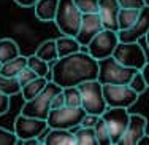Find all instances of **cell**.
<instances>
[{
    "instance_id": "277c9868",
    "label": "cell",
    "mask_w": 149,
    "mask_h": 145,
    "mask_svg": "<svg viewBox=\"0 0 149 145\" xmlns=\"http://www.w3.org/2000/svg\"><path fill=\"white\" fill-rule=\"evenodd\" d=\"M81 18H83V13L73 0H59L54 23L63 35L76 37L78 30H79Z\"/></svg>"
},
{
    "instance_id": "f1b7e54d",
    "label": "cell",
    "mask_w": 149,
    "mask_h": 145,
    "mask_svg": "<svg viewBox=\"0 0 149 145\" xmlns=\"http://www.w3.org/2000/svg\"><path fill=\"white\" fill-rule=\"evenodd\" d=\"M130 86H132V89L133 91H136L138 94H143L144 91L148 89V84H146V80H144V75H143V72L141 70H138L136 73L133 75V78L130 80Z\"/></svg>"
},
{
    "instance_id": "3957f363",
    "label": "cell",
    "mask_w": 149,
    "mask_h": 145,
    "mask_svg": "<svg viewBox=\"0 0 149 145\" xmlns=\"http://www.w3.org/2000/svg\"><path fill=\"white\" fill-rule=\"evenodd\" d=\"M62 91V88L59 84H56L52 80H49L46 83V86L35 97H32L30 101H26L21 108V113L27 116H35V118L40 120H46L49 115V110H51V101L52 97L57 93Z\"/></svg>"
},
{
    "instance_id": "d6986e66",
    "label": "cell",
    "mask_w": 149,
    "mask_h": 145,
    "mask_svg": "<svg viewBox=\"0 0 149 145\" xmlns=\"http://www.w3.org/2000/svg\"><path fill=\"white\" fill-rule=\"evenodd\" d=\"M19 54H21L19 46L15 40H11V38H2L0 40V62L2 64L17 58Z\"/></svg>"
},
{
    "instance_id": "5b68a950",
    "label": "cell",
    "mask_w": 149,
    "mask_h": 145,
    "mask_svg": "<svg viewBox=\"0 0 149 145\" xmlns=\"http://www.w3.org/2000/svg\"><path fill=\"white\" fill-rule=\"evenodd\" d=\"M78 88L81 91V107L86 110V113L100 116L108 108L103 96V84L98 80H87L78 84Z\"/></svg>"
},
{
    "instance_id": "4fadbf2b",
    "label": "cell",
    "mask_w": 149,
    "mask_h": 145,
    "mask_svg": "<svg viewBox=\"0 0 149 145\" xmlns=\"http://www.w3.org/2000/svg\"><path fill=\"white\" fill-rule=\"evenodd\" d=\"M146 128H148V118L140 113H132L127 125L125 132L122 134L119 144L122 145H138L140 139L146 134Z\"/></svg>"
},
{
    "instance_id": "8992f818",
    "label": "cell",
    "mask_w": 149,
    "mask_h": 145,
    "mask_svg": "<svg viewBox=\"0 0 149 145\" xmlns=\"http://www.w3.org/2000/svg\"><path fill=\"white\" fill-rule=\"evenodd\" d=\"M86 110L83 107H68L63 105L59 108H51L46 118L49 128H60V129H74L81 125Z\"/></svg>"
},
{
    "instance_id": "8fae6325",
    "label": "cell",
    "mask_w": 149,
    "mask_h": 145,
    "mask_svg": "<svg viewBox=\"0 0 149 145\" xmlns=\"http://www.w3.org/2000/svg\"><path fill=\"white\" fill-rule=\"evenodd\" d=\"M49 129L48 121L40 120L35 116H27L19 113L17 118L15 120V132L19 140H26L30 137H41Z\"/></svg>"
},
{
    "instance_id": "484cf974",
    "label": "cell",
    "mask_w": 149,
    "mask_h": 145,
    "mask_svg": "<svg viewBox=\"0 0 149 145\" xmlns=\"http://www.w3.org/2000/svg\"><path fill=\"white\" fill-rule=\"evenodd\" d=\"M21 86L17 77H5L0 75V93L6 94V96H16V94H21Z\"/></svg>"
},
{
    "instance_id": "2e32d148",
    "label": "cell",
    "mask_w": 149,
    "mask_h": 145,
    "mask_svg": "<svg viewBox=\"0 0 149 145\" xmlns=\"http://www.w3.org/2000/svg\"><path fill=\"white\" fill-rule=\"evenodd\" d=\"M43 144L45 145H74L76 139H74L73 129H60V128H49L45 132Z\"/></svg>"
},
{
    "instance_id": "f35d334b",
    "label": "cell",
    "mask_w": 149,
    "mask_h": 145,
    "mask_svg": "<svg viewBox=\"0 0 149 145\" xmlns=\"http://www.w3.org/2000/svg\"><path fill=\"white\" fill-rule=\"evenodd\" d=\"M138 145H149V134H144V136L140 139Z\"/></svg>"
},
{
    "instance_id": "ba28073f",
    "label": "cell",
    "mask_w": 149,
    "mask_h": 145,
    "mask_svg": "<svg viewBox=\"0 0 149 145\" xmlns=\"http://www.w3.org/2000/svg\"><path fill=\"white\" fill-rule=\"evenodd\" d=\"M118 43H119L118 32L109 30V29H102L100 32L89 42V45H87V53H89L92 58L97 59V61H100V59H105V58H108V56H113Z\"/></svg>"
},
{
    "instance_id": "d590c367",
    "label": "cell",
    "mask_w": 149,
    "mask_h": 145,
    "mask_svg": "<svg viewBox=\"0 0 149 145\" xmlns=\"http://www.w3.org/2000/svg\"><path fill=\"white\" fill-rule=\"evenodd\" d=\"M65 105V97H63V91L57 93L51 101V108H59V107H63Z\"/></svg>"
},
{
    "instance_id": "74e56055",
    "label": "cell",
    "mask_w": 149,
    "mask_h": 145,
    "mask_svg": "<svg viewBox=\"0 0 149 145\" xmlns=\"http://www.w3.org/2000/svg\"><path fill=\"white\" fill-rule=\"evenodd\" d=\"M141 72H143V75H144V80H146V84H148V88H149V61L146 62V65L141 69Z\"/></svg>"
},
{
    "instance_id": "e0dca14e",
    "label": "cell",
    "mask_w": 149,
    "mask_h": 145,
    "mask_svg": "<svg viewBox=\"0 0 149 145\" xmlns=\"http://www.w3.org/2000/svg\"><path fill=\"white\" fill-rule=\"evenodd\" d=\"M57 5L59 0H38L33 6L37 19L43 21V23L54 21L56 13H57Z\"/></svg>"
},
{
    "instance_id": "836d02e7",
    "label": "cell",
    "mask_w": 149,
    "mask_h": 145,
    "mask_svg": "<svg viewBox=\"0 0 149 145\" xmlns=\"http://www.w3.org/2000/svg\"><path fill=\"white\" fill-rule=\"evenodd\" d=\"M98 118L100 116L98 115H94V113H86L83 118V121H81V126H87V128H94L95 125H97Z\"/></svg>"
},
{
    "instance_id": "9c48e42d",
    "label": "cell",
    "mask_w": 149,
    "mask_h": 145,
    "mask_svg": "<svg viewBox=\"0 0 149 145\" xmlns=\"http://www.w3.org/2000/svg\"><path fill=\"white\" fill-rule=\"evenodd\" d=\"M103 96L108 107L130 108L140 94L133 91L130 84H103Z\"/></svg>"
},
{
    "instance_id": "83f0119b",
    "label": "cell",
    "mask_w": 149,
    "mask_h": 145,
    "mask_svg": "<svg viewBox=\"0 0 149 145\" xmlns=\"http://www.w3.org/2000/svg\"><path fill=\"white\" fill-rule=\"evenodd\" d=\"M63 97L65 105L68 107H81V91L78 86H67L63 88Z\"/></svg>"
},
{
    "instance_id": "7a4b0ae2",
    "label": "cell",
    "mask_w": 149,
    "mask_h": 145,
    "mask_svg": "<svg viewBox=\"0 0 149 145\" xmlns=\"http://www.w3.org/2000/svg\"><path fill=\"white\" fill-rule=\"evenodd\" d=\"M138 70L120 64L114 56L98 61V81L102 84H129Z\"/></svg>"
},
{
    "instance_id": "d6a6232c",
    "label": "cell",
    "mask_w": 149,
    "mask_h": 145,
    "mask_svg": "<svg viewBox=\"0 0 149 145\" xmlns=\"http://www.w3.org/2000/svg\"><path fill=\"white\" fill-rule=\"evenodd\" d=\"M120 8H138L141 10L144 5H148L146 0H118Z\"/></svg>"
},
{
    "instance_id": "60d3db41",
    "label": "cell",
    "mask_w": 149,
    "mask_h": 145,
    "mask_svg": "<svg viewBox=\"0 0 149 145\" xmlns=\"http://www.w3.org/2000/svg\"><path fill=\"white\" fill-rule=\"evenodd\" d=\"M0 69H2V62H0Z\"/></svg>"
},
{
    "instance_id": "44dd1931",
    "label": "cell",
    "mask_w": 149,
    "mask_h": 145,
    "mask_svg": "<svg viewBox=\"0 0 149 145\" xmlns=\"http://www.w3.org/2000/svg\"><path fill=\"white\" fill-rule=\"evenodd\" d=\"M48 81L49 80L46 78V77H37L35 80H32L27 84H24L22 89H21V96H22V99L24 101H30L32 97H35L46 86Z\"/></svg>"
},
{
    "instance_id": "6da1fadb",
    "label": "cell",
    "mask_w": 149,
    "mask_h": 145,
    "mask_svg": "<svg viewBox=\"0 0 149 145\" xmlns=\"http://www.w3.org/2000/svg\"><path fill=\"white\" fill-rule=\"evenodd\" d=\"M98 78V61L87 53V46L63 58H57L51 65V80L60 88L78 86L87 80Z\"/></svg>"
},
{
    "instance_id": "5bb4252c",
    "label": "cell",
    "mask_w": 149,
    "mask_h": 145,
    "mask_svg": "<svg viewBox=\"0 0 149 145\" xmlns=\"http://www.w3.org/2000/svg\"><path fill=\"white\" fill-rule=\"evenodd\" d=\"M148 30H149V5H144L133 26L125 30H119L118 37L119 42H127V43L129 42H138L141 37L146 35Z\"/></svg>"
},
{
    "instance_id": "9a60e30c",
    "label": "cell",
    "mask_w": 149,
    "mask_h": 145,
    "mask_svg": "<svg viewBox=\"0 0 149 145\" xmlns=\"http://www.w3.org/2000/svg\"><path fill=\"white\" fill-rule=\"evenodd\" d=\"M119 11H120V5L118 0H98V15H100L102 23H103V29L118 32Z\"/></svg>"
},
{
    "instance_id": "4316f807",
    "label": "cell",
    "mask_w": 149,
    "mask_h": 145,
    "mask_svg": "<svg viewBox=\"0 0 149 145\" xmlns=\"http://www.w3.org/2000/svg\"><path fill=\"white\" fill-rule=\"evenodd\" d=\"M94 129H95V136H97L98 145H111L109 129H108V126H106L105 120L102 118V116L98 118V121H97V125L94 126Z\"/></svg>"
},
{
    "instance_id": "8d00e7d4",
    "label": "cell",
    "mask_w": 149,
    "mask_h": 145,
    "mask_svg": "<svg viewBox=\"0 0 149 145\" xmlns=\"http://www.w3.org/2000/svg\"><path fill=\"white\" fill-rule=\"evenodd\" d=\"M19 6H22V8H33L35 3L38 2V0H15Z\"/></svg>"
},
{
    "instance_id": "d4e9b609",
    "label": "cell",
    "mask_w": 149,
    "mask_h": 145,
    "mask_svg": "<svg viewBox=\"0 0 149 145\" xmlns=\"http://www.w3.org/2000/svg\"><path fill=\"white\" fill-rule=\"evenodd\" d=\"M140 11L141 10H138V8H120L119 16H118L119 30H125L129 27H132L135 24V21L138 19V16H140Z\"/></svg>"
},
{
    "instance_id": "52a82bcc",
    "label": "cell",
    "mask_w": 149,
    "mask_h": 145,
    "mask_svg": "<svg viewBox=\"0 0 149 145\" xmlns=\"http://www.w3.org/2000/svg\"><path fill=\"white\" fill-rule=\"evenodd\" d=\"M113 56L120 64L127 67H133L136 70H141L148 62L144 49L141 48V45L138 42H129V43L127 42H119Z\"/></svg>"
},
{
    "instance_id": "e575fe53",
    "label": "cell",
    "mask_w": 149,
    "mask_h": 145,
    "mask_svg": "<svg viewBox=\"0 0 149 145\" xmlns=\"http://www.w3.org/2000/svg\"><path fill=\"white\" fill-rule=\"evenodd\" d=\"M10 110V96L0 93V116L5 115Z\"/></svg>"
},
{
    "instance_id": "1f68e13d",
    "label": "cell",
    "mask_w": 149,
    "mask_h": 145,
    "mask_svg": "<svg viewBox=\"0 0 149 145\" xmlns=\"http://www.w3.org/2000/svg\"><path fill=\"white\" fill-rule=\"evenodd\" d=\"M37 73L33 72V70L30 69L29 65H26L22 70L19 72V75H17V80H19V83H21V86H24V84H27L29 81H32V80H35L37 78Z\"/></svg>"
},
{
    "instance_id": "7402d4cb",
    "label": "cell",
    "mask_w": 149,
    "mask_h": 145,
    "mask_svg": "<svg viewBox=\"0 0 149 145\" xmlns=\"http://www.w3.org/2000/svg\"><path fill=\"white\" fill-rule=\"evenodd\" d=\"M73 132H74L76 144H79V145H98L94 128H87V126L79 125L73 129Z\"/></svg>"
},
{
    "instance_id": "cb8c5ba5",
    "label": "cell",
    "mask_w": 149,
    "mask_h": 145,
    "mask_svg": "<svg viewBox=\"0 0 149 145\" xmlns=\"http://www.w3.org/2000/svg\"><path fill=\"white\" fill-rule=\"evenodd\" d=\"M27 65H29L38 77H46L48 80H51V64L43 61L41 58H38L37 54L27 56Z\"/></svg>"
},
{
    "instance_id": "7c38bea8",
    "label": "cell",
    "mask_w": 149,
    "mask_h": 145,
    "mask_svg": "<svg viewBox=\"0 0 149 145\" xmlns=\"http://www.w3.org/2000/svg\"><path fill=\"white\" fill-rule=\"evenodd\" d=\"M102 29H103V23H102V18L98 15V11L97 13H83L79 30L76 34V40L81 43V46H87L89 42Z\"/></svg>"
},
{
    "instance_id": "603a6c76",
    "label": "cell",
    "mask_w": 149,
    "mask_h": 145,
    "mask_svg": "<svg viewBox=\"0 0 149 145\" xmlns=\"http://www.w3.org/2000/svg\"><path fill=\"white\" fill-rule=\"evenodd\" d=\"M27 65V58L24 56H17V58L11 59V61L2 64V69H0V75H5V77H17L19 72Z\"/></svg>"
},
{
    "instance_id": "4dcf8cb0",
    "label": "cell",
    "mask_w": 149,
    "mask_h": 145,
    "mask_svg": "<svg viewBox=\"0 0 149 145\" xmlns=\"http://www.w3.org/2000/svg\"><path fill=\"white\" fill-rule=\"evenodd\" d=\"M17 144V136L15 131H8L5 128H0V145H15Z\"/></svg>"
},
{
    "instance_id": "ffe728a7",
    "label": "cell",
    "mask_w": 149,
    "mask_h": 145,
    "mask_svg": "<svg viewBox=\"0 0 149 145\" xmlns=\"http://www.w3.org/2000/svg\"><path fill=\"white\" fill-rule=\"evenodd\" d=\"M35 54L52 65V64H54V61H57V58H59L56 40H46V42H43V43L37 48V53H35Z\"/></svg>"
},
{
    "instance_id": "ac0fdd59",
    "label": "cell",
    "mask_w": 149,
    "mask_h": 145,
    "mask_svg": "<svg viewBox=\"0 0 149 145\" xmlns=\"http://www.w3.org/2000/svg\"><path fill=\"white\" fill-rule=\"evenodd\" d=\"M56 45H57V54L59 58L68 56L72 53H76L81 49V43L76 40V37L72 35H60L59 38H56Z\"/></svg>"
},
{
    "instance_id": "30bf717a",
    "label": "cell",
    "mask_w": 149,
    "mask_h": 145,
    "mask_svg": "<svg viewBox=\"0 0 149 145\" xmlns=\"http://www.w3.org/2000/svg\"><path fill=\"white\" fill-rule=\"evenodd\" d=\"M102 118L105 120L106 126L109 129V136H111V144H119L122 134L125 132L127 125L130 120L129 108L124 107H108L102 113Z\"/></svg>"
},
{
    "instance_id": "ab89813d",
    "label": "cell",
    "mask_w": 149,
    "mask_h": 145,
    "mask_svg": "<svg viewBox=\"0 0 149 145\" xmlns=\"http://www.w3.org/2000/svg\"><path fill=\"white\" fill-rule=\"evenodd\" d=\"M144 37H146V43H148V48H149V30L146 32V35H144Z\"/></svg>"
},
{
    "instance_id": "f546056e",
    "label": "cell",
    "mask_w": 149,
    "mask_h": 145,
    "mask_svg": "<svg viewBox=\"0 0 149 145\" xmlns=\"http://www.w3.org/2000/svg\"><path fill=\"white\" fill-rule=\"evenodd\" d=\"M81 13H97L98 11V0H73Z\"/></svg>"
}]
</instances>
